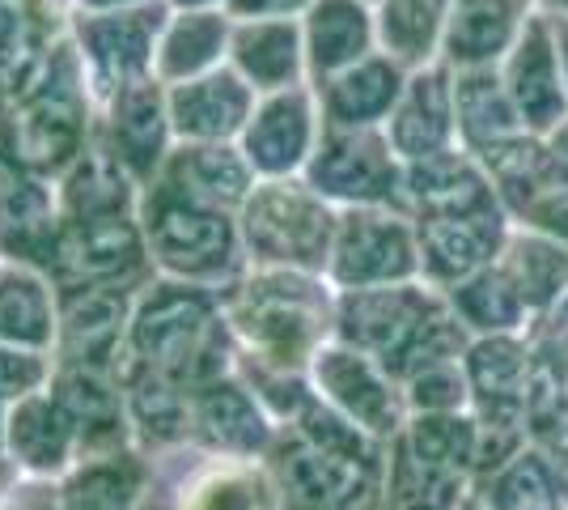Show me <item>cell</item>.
Masks as SVG:
<instances>
[{
	"mask_svg": "<svg viewBox=\"0 0 568 510\" xmlns=\"http://www.w3.org/2000/svg\"><path fill=\"white\" fill-rule=\"evenodd\" d=\"M166 13V0L132 4V9H72L69 26L81 73H90L98 86H111V90L153 77V48Z\"/></svg>",
	"mask_w": 568,
	"mask_h": 510,
	"instance_id": "6da1fadb",
	"label": "cell"
},
{
	"mask_svg": "<svg viewBox=\"0 0 568 510\" xmlns=\"http://www.w3.org/2000/svg\"><path fill=\"white\" fill-rule=\"evenodd\" d=\"M497 69L514 107H518L521 123H526V132H551L568 116L560 56H556V39H551V26H547V13L539 4L526 18L518 43L505 51Z\"/></svg>",
	"mask_w": 568,
	"mask_h": 510,
	"instance_id": "7a4b0ae2",
	"label": "cell"
},
{
	"mask_svg": "<svg viewBox=\"0 0 568 510\" xmlns=\"http://www.w3.org/2000/svg\"><path fill=\"white\" fill-rule=\"evenodd\" d=\"M390 146L403 153L407 162H420L433 153H446L450 141L458 137V111H454V73L450 64H425L412 69L407 86H403L399 102L390 111Z\"/></svg>",
	"mask_w": 568,
	"mask_h": 510,
	"instance_id": "3957f363",
	"label": "cell"
},
{
	"mask_svg": "<svg viewBox=\"0 0 568 510\" xmlns=\"http://www.w3.org/2000/svg\"><path fill=\"white\" fill-rule=\"evenodd\" d=\"M230 64L255 94L302 86L310 73L302 18H263V22H234L230 34Z\"/></svg>",
	"mask_w": 568,
	"mask_h": 510,
	"instance_id": "277c9868",
	"label": "cell"
},
{
	"mask_svg": "<svg viewBox=\"0 0 568 510\" xmlns=\"http://www.w3.org/2000/svg\"><path fill=\"white\" fill-rule=\"evenodd\" d=\"M242 132H246L251 167L267 174H284L297 167L314 146V94L306 90V81L255 98V111Z\"/></svg>",
	"mask_w": 568,
	"mask_h": 510,
	"instance_id": "5b68a950",
	"label": "cell"
},
{
	"mask_svg": "<svg viewBox=\"0 0 568 510\" xmlns=\"http://www.w3.org/2000/svg\"><path fill=\"white\" fill-rule=\"evenodd\" d=\"M535 13V0H454L442 64L450 69H497L518 43L521 26Z\"/></svg>",
	"mask_w": 568,
	"mask_h": 510,
	"instance_id": "8992f818",
	"label": "cell"
},
{
	"mask_svg": "<svg viewBox=\"0 0 568 510\" xmlns=\"http://www.w3.org/2000/svg\"><path fill=\"white\" fill-rule=\"evenodd\" d=\"M255 98L260 94L225 60L213 73L170 86V120L191 141H221L237 128H246L251 111H255Z\"/></svg>",
	"mask_w": 568,
	"mask_h": 510,
	"instance_id": "52a82bcc",
	"label": "cell"
},
{
	"mask_svg": "<svg viewBox=\"0 0 568 510\" xmlns=\"http://www.w3.org/2000/svg\"><path fill=\"white\" fill-rule=\"evenodd\" d=\"M230 34L234 18L225 9H170L153 48V77L162 86H179L213 73L230 60Z\"/></svg>",
	"mask_w": 568,
	"mask_h": 510,
	"instance_id": "ba28073f",
	"label": "cell"
},
{
	"mask_svg": "<svg viewBox=\"0 0 568 510\" xmlns=\"http://www.w3.org/2000/svg\"><path fill=\"white\" fill-rule=\"evenodd\" d=\"M407 86V69L386 51H369L339 73L323 77V111L332 128H374L390 120L395 102Z\"/></svg>",
	"mask_w": 568,
	"mask_h": 510,
	"instance_id": "9c48e42d",
	"label": "cell"
},
{
	"mask_svg": "<svg viewBox=\"0 0 568 510\" xmlns=\"http://www.w3.org/2000/svg\"><path fill=\"white\" fill-rule=\"evenodd\" d=\"M306 34V64L310 77H332L378 51V30H374V4L369 0H314L302 18Z\"/></svg>",
	"mask_w": 568,
	"mask_h": 510,
	"instance_id": "30bf717a",
	"label": "cell"
},
{
	"mask_svg": "<svg viewBox=\"0 0 568 510\" xmlns=\"http://www.w3.org/2000/svg\"><path fill=\"white\" fill-rule=\"evenodd\" d=\"M454 0H374L378 51L399 60L403 69H425L442 60Z\"/></svg>",
	"mask_w": 568,
	"mask_h": 510,
	"instance_id": "8fae6325",
	"label": "cell"
},
{
	"mask_svg": "<svg viewBox=\"0 0 568 510\" xmlns=\"http://www.w3.org/2000/svg\"><path fill=\"white\" fill-rule=\"evenodd\" d=\"M454 73V111H458V132L471 146H497L526 132L514 98L500 81V69H450Z\"/></svg>",
	"mask_w": 568,
	"mask_h": 510,
	"instance_id": "7c38bea8",
	"label": "cell"
},
{
	"mask_svg": "<svg viewBox=\"0 0 568 510\" xmlns=\"http://www.w3.org/2000/svg\"><path fill=\"white\" fill-rule=\"evenodd\" d=\"M314 0H225L234 22H263V18H306Z\"/></svg>",
	"mask_w": 568,
	"mask_h": 510,
	"instance_id": "4fadbf2b",
	"label": "cell"
},
{
	"mask_svg": "<svg viewBox=\"0 0 568 510\" xmlns=\"http://www.w3.org/2000/svg\"><path fill=\"white\" fill-rule=\"evenodd\" d=\"M547 26H551V39H556V56H560V73H565V90H568V13L560 9H544Z\"/></svg>",
	"mask_w": 568,
	"mask_h": 510,
	"instance_id": "5bb4252c",
	"label": "cell"
},
{
	"mask_svg": "<svg viewBox=\"0 0 568 510\" xmlns=\"http://www.w3.org/2000/svg\"><path fill=\"white\" fill-rule=\"evenodd\" d=\"M132 4H153V0H77L72 9H132Z\"/></svg>",
	"mask_w": 568,
	"mask_h": 510,
	"instance_id": "9a60e30c",
	"label": "cell"
},
{
	"mask_svg": "<svg viewBox=\"0 0 568 510\" xmlns=\"http://www.w3.org/2000/svg\"><path fill=\"white\" fill-rule=\"evenodd\" d=\"M170 9H225V0H166Z\"/></svg>",
	"mask_w": 568,
	"mask_h": 510,
	"instance_id": "2e32d148",
	"label": "cell"
},
{
	"mask_svg": "<svg viewBox=\"0 0 568 510\" xmlns=\"http://www.w3.org/2000/svg\"><path fill=\"white\" fill-rule=\"evenodd\" d=\"M55 4H60V9H72V4H77V0H55Z\"/></svg>",
	"mask_w": 568,
	"mask_h": 510,
	"instance_id": "e0dca14e",
	"label": "cell"
},
{
	"mask_svg": "<svg viewBox=\"0 0 568 510\" xmlns=\"http://www.w3.org/2000/svg\"><path fill=\"white\" fill-rule=\"evenodd\" d=\"M369 4H374V0H369Z\"/></svg>",
	"mask_w": 568,
	"mask_h": 510,
	"instance_id": "ac0fdd59",
	"label": "cell"
}]
</instances>
